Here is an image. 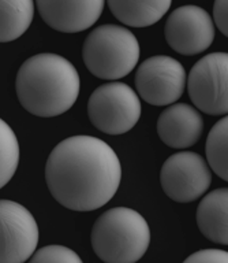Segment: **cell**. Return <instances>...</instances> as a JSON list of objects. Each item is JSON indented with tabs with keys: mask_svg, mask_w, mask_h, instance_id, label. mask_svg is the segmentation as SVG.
I'll return each instance as SVG.
<instances>
[{
	"mask_svg": "<svg viewBox=\"0 0 228 263\" xmlns=\"http://www.w3.org/2000/svg\"><path fill=\"white\" fill-rule=\"evenodd\" d=\"M186 70L171 57L157 55L148 58L135 73L138 95L152 106H168L175 103L186 88Z\"/></svg>",
	"mask_w": 228,
	"mask_h": 263,
	"instance_id": "52a82bcc",
	"label": "cell"
},
{
	"mask_svg": "<svg viewBox=\"0 0 228 263\" xmlns=\"http://www.w3.org/2000/svg\"><path fill=\"white\" fill-rule=\"evenodd\" d=\"M88 114L94 127L106 135H123L137 125L141 102L133 88L123 82L98 86L90 95Z\"/></svg>",
	"mask_w": 228,
	"mask_h": 263,
	"instance_id": "5b68a950",
	"label": "cell"
},
{
	"mask_svg": "<svg viewBox=\"0 0 228 263\" xmlns=\"http://www.w3.org/2000/svg\"><path fill=\"white\" fill-rule=\"evenodd\" d=\"M45 180L57 203L73 211H94L115 196L122 180L116 152L93 136H73L53 148Z\"/></svg>",
	"mask_w": 228,
	"mask_h": 263,
	"instance_id": "6da1fadb",
	"label": "cell"
},
{
	"mask_svg": "<svg viewBox=\"0 0 228 263\" xmlns=\"http://www.w3.org/2000/svg\"><path fill=\"white\" fill-rule=\"evenodd\" d=\"M160 181L170 199L178 203H190L208 191L212 173L204 158L196 152H178L164 162Z\"/></svg>",
	"mask_w": 228,
	"mask_h": 263,
	"instance_id": "ba28073f",
	"label": "cell"
},
{
	"mask_svg": "<svg viewBox=\"0 0 228 263\" xmlns=\"http://www.w3.org/2000/svg\"><path fill=\"white\" fill-rule=\"evenodd\" d=\"M29 263H84L77 252L65 246H47L32 255Z\"/></svg>",
	"mask_w": 228,
	"mask_h": 263,
	"instance_id": "ac0fdd59",
	"label": "cell"
},
{
	"mask_svg": "<svg viewBox=\"0 0 228 263\" xmlns=\"http://www.w3.org/2000/svg\"><path fill=\"white\" fill-rule=\"evenodd\" d=\"M92 248L106 263H135L151 244L147 219L135 210L115 207L102 213L92 229Z\"/></svg>",
	"mask_w": 228,
	"mask_h": 263,
	"instance_id": "3957f363",
	"label": "cell"
},
{
	"mask_svg": "<svg viewBox=\"0 0 228 263\" xmlns=\"http://www.w3.org/2000/svg\"><path fill=\"white\" fill-rule=\"evenodd\" d=\"M139 43L129 29L101 25L90 32L82 47L86 69L101 80H119L138 63Z\"/></svg>",
	"mask_w": 228,
	"mask_h": 263,
	"instance_id": "277c9868",
	"label": "cell"
},
{
	"mask_svg": "<svg viewBox=\"0 0 228 263\" xmlns=\"http://www.w3.org/2000/svg\"><path fill=\"white\" fill-rule=\"evenodd\" d=\"M16 96L25 110L43 118L69 111L79 95V76L73 63L56 53H38L16 74Z\"/></svg>",
	"mask_w": 228,
	"mask_h": 263,
	"instance_id": "7a4b0ae2",
	"label": "cell"
},
{
	"mask_svg": "<svg viewBox=\"0 0 228 263\" xmlns=\"http://www.w3.org/2000/svg\"><path fill=\"white\" fill-rule=\"evenodd\" d=\"M19 163V143L15 133L0 118V189L10 182Z\"/></svg>",
	"mask_w": 228,
	"mask_h": 263,
	"instance_id": "e0dca14e",
	"label": "cell"
},
{
	"mask_svg": "<svg viewBox=\"0 0 228 263\" xmlns=\"http://www.w3.org/2000/svg\"><path fill=\"white\" fill-rule=\"evenodd\" d=\"M183 263H228V254L223 250H201L190 255Z\"/></svg>",
	"mask_w": 228,
	"mask_h": 263,
	"instance_id": "d6986e66",
	"label": "cell"
},
{
	"mask_svg": "<svg viewBox=\"0 0 228 263\" xmlns=\"http://www.w3.org/2000/svg\"><path fill=\"white\" fill-rule=\"evenodd\" d=\"M227 11H228L227 0H217L216 3L213 4V18H215V24H216L217 29H219V30H220L225 37L228 36Z\"/></svg>",
	"mask_w": 228,
	"mask_h": 263,
	"instance_id": "ffe728a7",
	"label": "cell"
},
{
	"mask_svg": "<svg viewBox=\"0 0 228 263\" xmlns=\"http://www.w3.org/2000/svg\"><path fill=\"white\" fill-rule=\"evenodd\" d=\"M108 7L116 20L131 28H147L163 18L171 7L170 0H147V2H119L110 0Z\"/></svg>",
	"mask_w": 228,
	"mask_h": 263,
	"instance_id": "5bb4252c",
	"label": "cell"
},
{
	"mask_svg": "<svg viewBox=\"0 0 228 263\" xmlns=\"http://www.w3.org/2000/svg\"><path fill=\"white\" fill-rule=\"evenodd\" d=\"M202 130L204 119L194 107L186 103L172 104L157 119V133L161 141L176 149L194 145Z\"/></svg>",
	"mask_w": 228,
	"mask_h": 263,
	"instance_id": "7c38bea8",
	"label": "cell"
},
{
	"mask_svg": "<svg viewBox=\"0 0 228 263\" xmlns=\"http://www.w3.org/2000/svg\"><path fill=\"white\" fill-rule=\"evenodd\" d=\"M38 226L26 207L0 200V263H25L38 244Z\"/></svg>",
	"mask_w": 228,
	"mask_h": 263,
	"instance_id": "9c48e42d",
	"label": "cell"
},
{
	"mask_svg": "<svg viewBox=\"0 0 228 263\" xmlns=\"http://www.w3.org/2000/svg\"><path fill=\"white\" fill-rule=\"evenodd\" d=\"M227 140H228V118H221L211 129L206 139V159L212 170L221 180H228L227 160Z\"/></svg>",
	"mask_w": 228,
	"mask_h": 263,
	"instance_id": "2e32d148",
	"label": "cell"
},
{
	"mask_svg": "<svg viewBox=\"0 0 228 263\" xmlns=\"http://www.w3.org/2000/svg\"><path fill=\"white\" fill-rule=\"evenodd\" d=\"M164 34L178 53L192 57L204 52L215 40V25L208 12L198 6H183L170 14Z\"/></svg>",
	"mask_w": 228,
	"mask_h": 263,
	"instance_id": "30bf717a",
	"label": "cell"
},
{
	"mask_svg": "<svg viewBox=\"0 0 228 263\" xmlns=\"http://www.w3.org/2000/svg\"><path fill=\"white\" fill-rule=\"evenodd\" d=\"M193 104L208 115H224L228 111V53L205 55L193 66L186 78Z\"/></svg>",
	"mask_w": 228,
	"mask_h": 263,
	"instance_id": "8992f818",
	"label": "cell"
},
{
	"mask_svg": "<svg viewBox=\"0 0 228 263\" xmlns=\"http://www.w3.org/2000/svg\"><path fill=\"white\" fill-rule=\"evenodd\" d=\"M34 16L32 0H0V43L16 40L29 29Z\"/></svg>",
	"mask_w": 228,
	"mask_h": 263,
	"instance_id": "9a60e30c",
	"label": "cell"
},
{
	"mask_svg": "<svg viewBox=\"0 0 228 263\" xmlns=\"http://www.w3.org/2000/svg\"><path fill=\"white\" fill-rule=\"evenodd\" d=\"M228 191L220 188L212 191L200 201L197 209V223L201 233L211 241L228 244Z\"/></svg>",
	"mask_w": 228,
	"mask_h": 263,
	"instance_id": "4fadbf2b",
	"label": "cell"
},
{
	"mask_svg": "<svg viewBox=\"0 0 228 263\" xmlns=\"http://www.w3.org/2000/svg\"><path fill=\"white\" fill-rule=\"evenodd\" d=\"M104 6L106 3L102 0L37 2V7L45 24L61 33L84 32L93 26L101 15Z\"/></svg>",
	"mask_w": 228,
	"mask_h": 263,
	"instance_id": "8fae6325",
	"label": "cell"
}]
</instances>
